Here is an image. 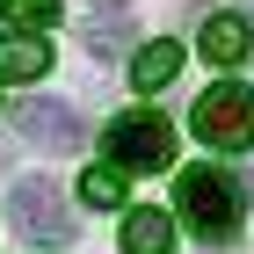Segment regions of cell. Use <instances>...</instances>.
I'll return each instance as SVG.
<instances>
[{
	"label": "cell",
	"instance_id": "1",
	"mask_svg": "<svg viewBox=\"0 0 254 254\" xmlns=\"http://www.w3.org/2000/svg\"><path fill=\"white\" fill-rule=\"evenodd\" d=\"M175 211H182V225L189 233H203V240H225L240 225V182L225 175V167H182V189H175Z\"/></svg>",
	"mask_w": 254,
	"mask_h": 254
},
{
	"label": "cell",
	"instance_id": "7",
	"mask_svg": "<svg viewBox=\"0 0 254 254\" xmlns=\"http://www.w3.org/2000/svg\"><path fill=\"white\" fill-rule=\"evenodd\" d=\"M196 51L211 65H240L254 51V29H247V15H203V37H196Z\"/></svg>",
	"mask_w": 254,
	"mask_h": 254
},
{
	"label": "cell",
	"instance_id": "13",
	"mask_svg": "<svg viewBox=\"0 0 254 254\" xmlns=\"http://www.w3.org/2000/svg\"><path fill=\"white\" fill-rule=\"evenodd\" d=\"M95 7H124V0H95Z\"/></svg>",
	"mask_w": 254,
	"mask_h": 254
},
{
	"label": "cell",
	"instance_id": "9",
	"mask_svg": "<svg viewBox=\"0 0 254 254\" xmlns=\"http://www.w3.org/2000/svg\"><path fill=\"white\" fill-rule=\"evenodd\" d=\"M124 254H175V218L167 211H124Z\"/></svg>",
	"mask_w": 254,
	"mask_h": 254
},
{
	"label": "cell",
	"instance_id": "2",
	"mask_svg": "<svg viewBox=\"0 0 254 254\" xmlns=\"http://www.w3.org/2000/svg\"><path fill=\"white\" fill-rule=\"evenodd\" d=\"M189 124H196L203 145H218V153H247L254 145V87L247 80H211V87L196 95Z\"/></svg>",
	"mask_w": 254,
	"mask_h": 254
},
{
	"label": "cell",
	"instance_id": "5",
	"mask_svg": "<svg viewBox=\"0 0 254 254\" xmlns=\"http://www.w3.org/2000/svg\"><path fill=\"white\" fill-rule=\"evenodd\" d=\"M15 131L29 138V145H44V153H80V145H87L80 109H73V102H51V95L22 102V109H15Z\"/></svg>",
	"mask_w": 254,
	"mask_h": 254
},
{
	"label": "cell",
	"instance_id": "11",
	"mask_svg": "<svg viewBox=\"0 0 254 254\" xmlns=\"http://www.w3.org/2000/svg\"><path fill=\"white\" fill-rule=\"evenodd\" d=\"M7 22L15 29H51L59 22V0H7Z\"/></svg>",
	"mask_w": 254,
	"mask_h": 254
},
{
	"label": "cell",
	"instance_id": "4",
	"mask_svg": "<svg viewBox=\"0 0 254 254\" xmlns=\"http://www.w3.org/2000/svg\"><path fill=\"white\" fill-rule=\"evenodd\" d=\"M7 218H15L22 240H44V247H65L73 240V211H65L59 182H44V175H29V182L7 189Z\"/></svg>",
	"mask_w": 254,
	"mask_h": 254
},
{
	"label": "cell",
	"instance_id": "10",
	"mask_svg": "<svg viewBox=\"0 0 254 254\" xmlns=\"http://www.w3.org/2000/svg\"><path fill=\"white\" fill-rule=\"evenodd\" d=\"M80 203L87 211H124V167H87L80 175Z\"/></svg>",
	"mask_w": 254,
	"mask_h": 254
},
{
	"label": "cell",
	"instance_id": "12",
	"mask_svg": "<svg viewBox=\"0 0 254 254\" xmlns=\"http://www.w3.org/2000/svg\"><path fill=\"white\" fill-rule=\"evenodd\" d=\"M124 44H131V29H124L117 15H109V22H87V59H109V51H124Z\"/></svg>",
	"mask_w": 254,
	"mask_h": 254
},
{
	"label": "cell",
	"instance_id": "8",
	"mask_svg": "<svg viewBox=\"0 0 254 254\" xmlns=\"http://www.w3.org/2000/svg\"><path fill=\"white\" fill-rule=\"evenodd\" d=\"M175 73H182V44L175 37H153V44L131 51V87H138V95H160Z\"/></svg>",
	"mask_w": 254,
	"mask_h": 254
},
{
	"label": "cell",
	"instance_id": "6",
	"mask_svg": "<svg viewBox=\"0 0 254 254\" xmlns=\"http://www.w3.org/2000/svg\"><path fill=\"white\" fill-rule=\"evenodd\" d=\"M51 73V44H44V29H15V37H0V80H15V87H29V80Z\"/></svg>",
	"mask_w": 254,
	"mask_h": 254
},
{
	"label": "cell",
	"instance_id": "3",
	"mask_svg": "<svg viewBox=\"0 0 254 254\" xmlns=\"http://www.w3.org/2000/svg\"><path fill=\"white\" fill-rule=\"evenodd\" d=\"M109 160L131 167V175H153V167H175V124L160 109H124L109 124Z\"/></svg>",
	"mask_w": 254,
	"mask_h": 254
}]
</instances>
